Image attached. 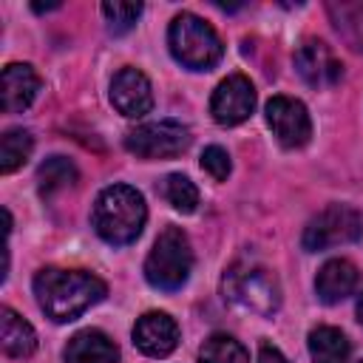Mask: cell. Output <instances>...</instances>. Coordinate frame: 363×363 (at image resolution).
I'll return each mask as SVG.
<instances>
[{
  "mask_svg": "<svg viewBox=\"0 0 363 363\" xmlns=\"http://www.w3.org/2000/svg\"><path fill=\"white\" fill-rule=\"evenodd\" d=\"M360 363H363V360H360Z\"/></svg>",
  "mask_w": 363,
  "mask_h": 363,
  "instance_id": "cell-26",
  "label": "cell"
},
{
  "mask_svg": "<svg viewBox=\"0 0 363 363\" xmlns=\"http://www.w3.org/2000/svg\"><path fill=\"white\" fill-rule=\"evenodd\" d=\"M258 363H289L286 357H284V352L278 349V346H272V343H261L258 346Z\"/></svg>",
  "mask_w": 363,
  "mask_h": 363,
  "instance_id": "cell-24",
  "label": "cell"
},
{
  "mask_svg": "<svg viewBox=\"0 0 363 363\" xmlns=\"http://www.w3.org/2000/svg\"><path fill=\"white\" fill-rule=\"evenodd\" d=\"M357 320L363 323V295H360V301H357Z\"/></svg>",
  "mask_w": 363,
  "mask_h": 363,
  "instance_id": "cell-25",
  "label": "cell"
},
{
  "mask_svg": "<svg viewBox=\"0 0 363 363\" xmlns=\"http://www.w3.org/2000/svg\"><path fill=\"white\" fill-rule=\"evenodd\" d=\"M167 45H170V54L190 71H210L224 54V45L216 28L190 11H182L179 17H173L167 28Z\"/></svg>",
  "mask_w": 363,
  "mask_h": 363,
  "instance_id": "cell-4",
  "label": "cell"
},
{
  "mask_svg": "<svg viewBox=\"0 0 363 363\" xmlns=\"http://www.w3.org/2000/svg\"><path fill=\"white\" fill-rule=\"evenodd\" d=\"M91 221L102 241H108L113 247L130 244L139 238V233L147 221L145 196L130 184H111L96 196Z\"/></svg>",
  "mask_w": 363,
  "mask_h": 363,
  "instance_id": "cell-2",
  "label": "cell"
},
{
  "mask_svg": "<svg viewBox=\"0 0 363 363\" xmlns=\"http://www.w3.org/2000/svg\"><path fill=\"white\" fill-rule=\"evenodd\" d=\"M0 343H3V352L9 357H17V360H26L34 354L37 349V332L31 329L28 320H23L14 309L3 306L0 312Z\"/></svg>",
  "mask_w": 363,
  "mask_h": 363,
  "instance_id": "cell-16",
  "label": "cell"
},
{
  "mask_svg": "<svg viewBox=\"0 0 363 363\" xmlns=\"http://www.w3.org/2000/svg\"><path fill=\"white\" fill-rule=\"evenodd\" d=\"M40 91V77L28 62H9L3 68V111H26Z\"/></svg>",
  "mask_w": 363,
  "mask_h": 363,
  "instance_id": "cell-13",
  "label": "cell"
},
{
  "mask_svg": "<svg viewBox=\"0 0 363 363\" xmlns=\"http://www.w3.org/2000/svg\"><path fill=\"white\" fill-rule=\"evenodd\" d=\"M34 295L40 309L51 320L68 323L79 318L85 309H91L94 303H99L108 295V286L102 278L82 269L45 267L34 275Z\"/></svg>",
  "mask_w": 363,
  "mask_h": 363,
  "instance_id": "cell-1",
  "label": "cell"
},
{
  "mask_svg": "<svg viewBox=\"0 0 363 363\" xmlns=\"http://www.w3.org/2000/svg\"><path fill=\"white\" fill-rule=\"evenodd\" d=\"M102 14L108 20V31L111 34H125L133 28V23L139 20L142 14V3H102Z\"/></svg>",
  "mask_w": 363,
  "mask_h": 363,
  "instance_id": "cell-22",
  "label": "cell"
},
{
  "mask_svg": "<svg viewBox=\"0 0 363 363\" xmlns=\"http://www.w3.org/2000/svg\"><path fill=\"white\" fill-rule=\"evenodd\" d=\"M357 267L346 258H332L320 267L318 278H315V292L323 303H340L343 298H349L357 286Z\"/></svg>",
  "mask_w": 363,
  "mask_h": 363,
  "instance_id": "cell-14",
  "label": "cell"
},
{
  "mask_svg": "<svg viewBox=\"0 0 363 363\" xmlns=\"http://www.w3.org/2000/svg\"><path fill=\"white\" fill-rule=\"evenodd\" d=\"M255 108V88L244 74H233L227 79L218 82V88L210 96V113L218 125H241L244 119H250Z\"/></svg>",
  "mask_w": 363,
  "mask_h": 363,
  "instance_id": "cell-9",
  "label": "cell"
},
{
  "mask_svg": "<svg viewBox=\"0 0 363 363\" xmlns=\"http://www.w3.org/2000/svg\"><path fill=\"white\" fill-rule=\"evenodd\" d=\"M111 102L113 108L128 116L139 119L153 108V88L150 79L139 68H122L111 82Z\"/></svg>",
  "mask_w": 363,
  "mask_h": 363,
  "instance_id": "cell-11",
  "label": "cell"
},
{
  "mask_svg": "<svg viewBox=\"0 0 363 363\" xmlns=\"http://www.w3.org/2000/svg\"><path fill=\"white\" fill-rule=\"evenodd\" d=\"M190 130L176 119H159L133 128L125 136V147L139 159H173L190 147Z\"/></svg>",
  "mask_w": 363,
  "mask_h": 363,
  "instance_id": "cell-7",
  "label": "cell"
},
{
  "mask_svg": "<svg viewBox=\"0 0 363 363\" xmlns=\"http://www.w3.org/2000/svg\"><path fill=\"white\" fill-rule=\"evenodd\" d=\"M193 269V250L187 235L179 227H167L153 241V250L145 258V278L162 292H176L187 284Z\"/></svg>",
  "mask_w": 363,
  "mask_h": 363,
  "instance_id": "cell-5",
  "label": "cell"
},
{
  "mask_svg": "<svg viewBox=\"0 0 363 363\" xmlns=\"http://www.w3.org/2000/svg\"><path fill=\"white\" fill-rule=\"evenodd\" d=\"M360 235H363V216L349 204H329L303 227L301 244L306 252H320L340 244H352Z\"/></svg>",
  "mask_w": 363,
  "mask_h": 363,
  "instance_id": "cell-6",
  "label": "cell"
},
{
  "mask_svg": "<svg viewBox=\"0 0 363 363\" xmlns=\"http://www.w3.org/2000/svg\"><path fill=\"white\" fill-rule=\"evenodd\" d=\"M31 147H34V139H31L28 130H23V128L6 130L3 139H0V170L3 173H14L28 159Z\"/></svg>",
  "mask_w": 363,
  "mask_h": 363,
  "instance_id": "cell-19",
  "label": "cell"
},
{
  "mask_svg": "<svg viewBox=\"0 0 363 363\" xmlns=\"http://www.w3.org/2000/svg\"><path fill=\"white\" fill-rule=\"evenodd\" d=\"M133 343L147 357H167L179 343V326L167 312H145L133 326Z\"/></svg>",
  "mask_w": 363,
  "mask_h": 363,
  "instance_id": "cell-12",
  "label": "cell"
},
{
  "mask_svg": "<svg viewBox=\"0 0 363 363\" xmlns=\"http://www.w3.org/2000/svg\"><path fill=\"white\" fill-rule=\"evenodd\" d=\"M201 167H204L216 182H224V179L230 176V170H233V162H230V156H227L224 147L210 145V147H204V153H201Z\"/></svg>",
  "mask_w": 363,
  "mask_h": 363,
  "instance_id": "cell-23",
  "label": "cell"
},
{
  "mask_svg": "<svg viewBox=\"0 0 363 363\" xmlns=\"http://www.w3.org/2000/svg\"><path fill=\"white\" fill-rule=\"evenodd\" d=\"M74 182H77V167L65 156H51L37 170V190L43 199H51L54 193L71 187Z\"/></svg>",
  "mask_w": 363,
  "mask_h": 363,
  "instance_id": "cell-18",
  "label": "cell"
},
{
  "mask_svg": "<svg viewBox=\"0 0 363 363\" xmlns=\"http://www.w3.org/2000/svg\"><path fill=\"white\" fill-rule=\"evenodd\" d=\"M295 68L301 79L312 88H332L343 77L340 60L332 54V48L320 40H303L295 51Z\"/></svg>",
  "mask_w": 363,
  "mask_h": 363,
  "instance_id": "cell-10",
  "label": "cell"
},
{
  "mask_svg": "<svg viewBox=\"0 0 363 363\" xmlns=\"http://www.w3.org/2000/svg\"><path fill=\"white\" fill-rule=\"evenodd\" d=\"M62 357H65V363H116L119 349L105 332L82 329L68 340Z\"/></svg>",
  "mask_w": 363,
  "mask_h": 363,
  "instance_id": "cell-15",
  "label": "cell"
},
{
  "mask_svg": "<svg viewBox=\"0 0 363 363\" xmlns=\"http://www.w3.org/2000/svg\"><path fill=\"white\" fill-rule=\"evenodd\" d=\"M267 125L284 147H303L312 136V119L306 105L292 96H272L267 102Z\"/></svg>",
  "mask_w": 363,
  "mask_h": 363,
  "instance_id": "cell-8",
  "label": "cell"
},
{
  "mask_svg": "<svg viewBox=\"0 0 363 363\" xmlns=\"http://www.w3.org/2000/svg\"><path fill=\"white\" fill-rule=\"evenodd\" d=\"M309 354H312V363H349L352 346L340 329L318 326L309 332Z\"/></svg>",
  "mask_w": 363,
  "mask_h": 363,
  "instance_id": "cell-17",
  "label": "cell"
},
{
  "mask_svg": "<svg viewBox=\"0 0 363 363\" xmlns=\"http://www.w3.org/2000/svg\"><path fill=\"white\" fill-rule=\"evenodd\" d=\"M162 196H164V201H167L173 210H179V213H193V210L199 207V187H196L187 176H182V173L164 176V182H162Z\"/></svg>",
  "mask_w": 363,
  "mask_h": 363,
  "instance_id": "cell-21",
  "label": "cell"
},
{
  "mask_svg": "<svg viewBox=\"0 0 363 363\" xmlns=\"http://www.w3.org/2000/svg\"><path fill=\"white\" fill-rule=\"evenodd\" d=\"M199 363H250V354L235 337L213 335L199 349Z\"/></svg>",
  "mask_w": 363,
  "mask_h": 363,
  "instance_id": "cell-20",
  "label": "cell"
},
{
  "mask_svg": "<svg viewBox=\"0 0 363 363\" xmlns=\"http://www.w3.org/2000/svg\"><path fill=\"white\" fill-rule=\"evenodd\" d=\"M224 298L252 315H275L281 306V284L272 269L255 264V261H238L224 272L221 281Z\"/></svg>",
  "mask_w": 363,
  "mask_h": 363,
  "instance_id": "cell-3",
  "label": "cell"
}]
</instances>
